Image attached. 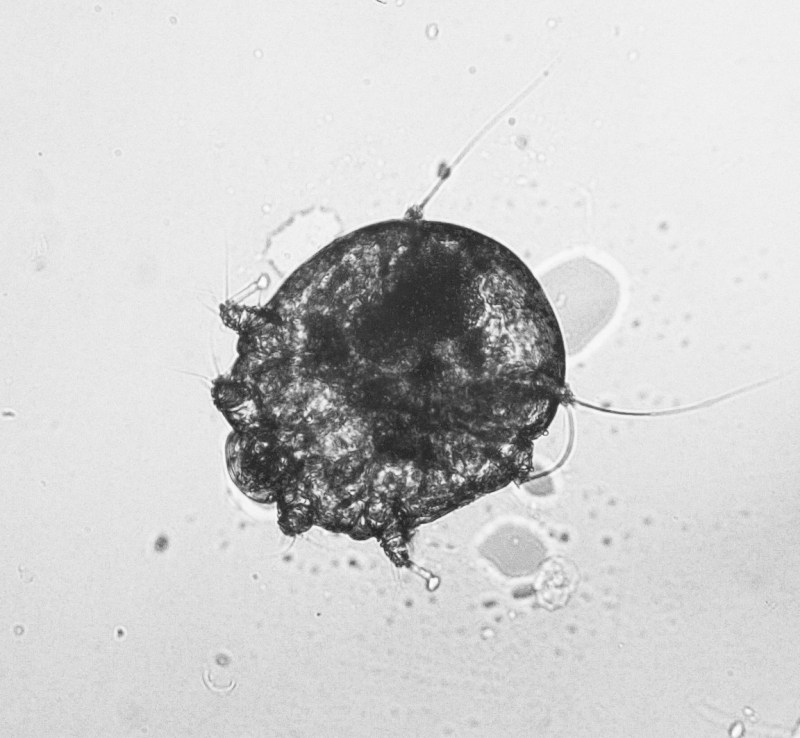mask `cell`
<instances>
[{
	"label": "cell",
	"instance_id": "6da1fadb",
	"mask_svg": "<svg viewBox=\"0 0 800 738\" xmlns=\"http://www.w3.org/2000/svg\"><path fill=\"white\" fill-rule=\"evenodd\" d=\"M597 266L587 260H571L545 271L538 279L559 325L563 341L574 348L599 326L596 292L590 281ZM599 310V309H598Z\"/></svg>",
	"mask_w": 800,
	"mask_h": 738
}]
</instances>
